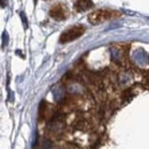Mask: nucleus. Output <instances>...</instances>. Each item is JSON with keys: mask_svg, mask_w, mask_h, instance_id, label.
Returning <instances> with one entry per match:
<instances>
[{"mask_svg": "<svg viewBox=\"0 0 149 149\" xmlns=\"http://www.w3.org/2000/svg\"><path fill=\"white\" fill-rule=\"evenodd\" d=\"M118 15H119V13H117L115 10H110V9H99V10H95V12L91 13L88 15V21L93 25H96V24L103 23V22H106L108 19H112V17H116Z\"/></svg>", "mask_w": 149, "mask_h": 149, "instance_id": "1", "label": "nucleus"}, {"mask_svg": "<svg viewBox=\"0 0 149 149\" xmlns=\"http://www.w3.org/2000/svg\"><path fill=\"white\" fill-rule=\"evenodd\" d=\"M92 2L90 1H78L76 2V8L78 10H85V9H88L90 7H92Z\"/></svg>", "mask_w": 149, "mask_h": 149, "instance_id": "4", "label": "nucleus"}, {"mask_svg": "<svg viewBox=\"0 0 149 149\" xmlns=\"http://www.w3.org/2000/svg\"><path fill=\"white\" fill-rule=\"evenodd\" d=\"M51 16L56 19H63L67 17L65 12H64V8H63L61 5L56 6V7H54V8L51 10Z\"/></svg>", "mask_w": 149, "mask_h": 149, "instance_id": "3", "label": "nucleus"}, {"mask_svg": "<svg viewBox=\"0 0 149 149\" xmlns=\"http://www.w3.org/2000/svg\"><path fill=\"white\" fill-rule=\"evenodd\" d=\"M85 26L83 25H74L72 28L65 30L61 37H60V42L61 44H67V42H70L72 40H76L77 38H79L84 32H85Z\"/></svg>", "mask_w": 149, "mask_h": 149, "instance_id": "2", "label": "nucleus"}]
</instances>
